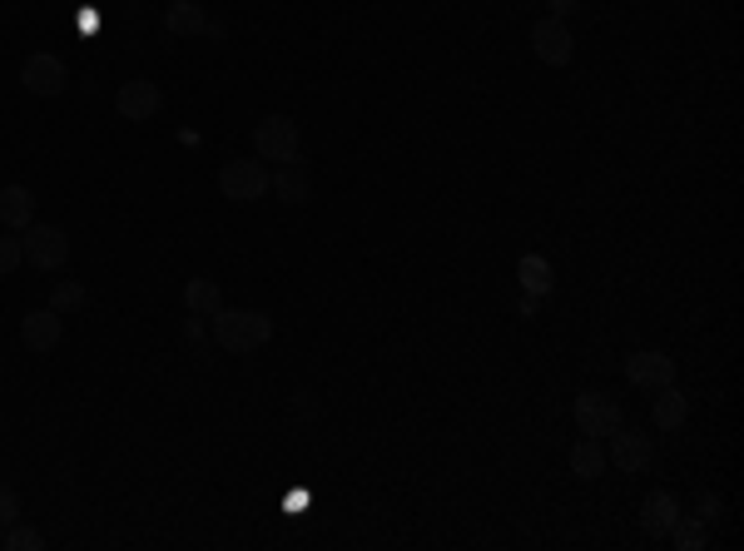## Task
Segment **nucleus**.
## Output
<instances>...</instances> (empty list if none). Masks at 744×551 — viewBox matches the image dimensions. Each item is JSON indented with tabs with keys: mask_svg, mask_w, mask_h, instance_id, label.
<instances>
[{
	"mask_svg": "<svg viewBox=\"0 0 744 551\" xmlns=\"http://www.w3.org/2000/svg\"><path fill=\"white\" fill-rule=\"evenodd\" d=\"M665 537L675 541V551H705V547H710V521H705V517H685V512H680L675 527H670Z\"/></svg>",
	"mask_w": 744,
	"mask_h": 551,
	"instance_id": "20",
	"label": "nucleus"
},
{
	"mask_svg": "<svg viewBox=\"0 0 744 551\" xmlns=\"http://www.w3.org/2000/svg\"><path fill=\"white\" fill-rule=\"evenodd\" d=\"M0 551H5V527H0Z\"/></svg>",
	"mask_w": 744,
	"mask_h": 551,
	"instance_id": "30",
	"label": "nucleus"
},
{
	"mask_svg": "<svg viewBox=\"0 0 744 551\" xmlns=\"http://www.w3.org/2000/svg\"><path fill=\"white\" fill-rule=\"evenodd\" d=\"M214 343L224 348V353H259V348L273 343V314H263V308H219L214 314Z\"/></svg>",
	"mask_w": 744,
	"mask_h": 551,
	"instance_id": "1",
	"label": "nucleus"
},
{
	"mask_svg": "<svg viewBox=\"0 0 744 551\" xmlns=\"http://www.w3.org/2000/svg\"><path fill=\"white\" fill-rule=\"evenodd\" d=\"M21 85L31 90V95H40V99H60L70 90V66L50 50H35V55H25Z\"/></svg>",
	"mask_w": 744,
	"mask_h": 551,
	"instance_id": "6",
	"label": "nucleus"
},
{
	"mask_svg": "<svg viewBox=\"0 0 744 551\" xmlns=\"http://www.w3.org/2000/svg\"><path fill=\"white\" fill-rule=\"evenodd\" d=\"M184 338H189V343H204V324H199V314L184 318Z\"/></svg>",
	"mask_w": 744,
	"mask_h": 551,
	"instance_id": "27",
	"label": "nucleus"
},
{
	"mask_svg": "<svg viewBox=\"0 0 744 551\" xmlns=\"http://www.w3.org/2000/svg\"><path fill=\"white\" fill-rule=\"evenodd\" d=\"M35 224V195L25 184H5L0 189V228L5 234H25Z\"/></svg>",
	"mask_w": 744,
	"mask_h": 551,
	"instance_id": "14",
	"label": "nucleus"
},
{
	"mask_svg": "<svg viewBox=\"0 0 744 551\" xmlns=\"http://www.w3.org/2000/svg\"><path fill=\"white\" fill-rule=\"evenodd\" d=\"M184 308H189V314H199V318H214L219 308H224V283L204 279V273H199V279H189V283H184Z\"/></svg>",
	"mask_w": 744,
	"mask_h": 551,
	"instance_id": "18",
	"label": "nucleus"
},
{
	"mask_svg": "<svg viewBox=\"0 0 744 551\" xmlns=\"http://www.w3.org/2000/svg\"><path fill=\"white\" fill-rule=\"evenodd\" d=\"M626 378L636 383V388L656 392V388H665V383H675V357L660 353V348H636V353L626 357Z\"/></svg>",
	"mask_w": 744,
	"mask_h": 551,
	"instance_id": "10",
	"label": "nucleus"
},
{
	"mask_svg": "<svg viewBox=\"0 0 744 551\" xmlns=\"http://www.w3.org/2000/svg\"><path fill=\"white\" fill-rule=\"evenodd\" d=\"M204 35H209V40H228V25H219V21H209V31H204Z\"/></svg>",
	"mask_w": 744,
	"mask_h": 551,
	"instance_id": "29",
	"label": "nucleus"
},
{
	"mask_svg": "<svg viewBox=\"0 0 744 551\" xmlns=\"http://www.w3.org/2000/svg\"><path fill=\"white\" fill-rule=\"evenodd\" d=\"M541 314V298L536 293H521V318H536Z\"/></svg>",
	"mask_w": 744,
	"mask_h": 551,
	"instance_id": "28",
	"label": "nucleus"
},
{
	"mask_svg": "<svg viewBox=\"0 0 744 551\" xmlns=\"http://www.w3.org/2000/svg\"><path fill=\"white\" fill-rule=\"evenodd\" d=\"M675 517H680L675 492H665V486L646 492V502H640V531H646V537H665V531L675 527Z\"/></svg>",
	"mask_w": 744,
	"mask_h": 551,
	"instance_id": "16",
	"label": "nucleus"
},
{
	"mask_svg": "<svg viewBox=\"0 0 744 551\" xmlns=\"http://www.w3.org/2000/svg\"><path fill=\"white\" fill-rule=\"evenodd\" d=\"M21 249H25V263L40 273H60L70 263V234L55 224H31L21 234Z\"/></svg>",
	"mask_w": 744,
	"mask_h": 551,
	"instance_id": "4",
	"label": "nucleus"
},
{
	"mask_svg": "<svg viewBox=\"0 0 744 551\" xmlns=\"http://www.w3.org/2000/svg\"><path fill=\"white\" fill-rule=\"evenodd\" d=\"M11 521H21V492L11 482H0V527H11Z\"/></svg>",
	"mask_w": 744,
	"mask_h": 551,
	"instance_id": "24",
	"label": "nucleus"
},
{
	"mask_svg": "<svg viewBox=\"0 0 744 551\" xmlns=\"http://www.w3.org/2000/svg\"><path fill=\"white\" fill-rule=\"evenodd\" d=\"M605 462L636 477L656 462V443H650L646 433H636V427H615V433L605 437Z\"/></svg>",
	"mask_w": 744,
	"mask_h": 551,
	"instance_id": "7",
	"label": "nucleus"
},
{
	"mask_svg": "<svg viewBox=\"0 0 744 551\" xmlns=\"http://www.w3.org/2000/svg\"><path fill=\"white\" fill-rule=\"evenodd\" d=\"M531 55H536L541 66H551V70H562V66H571L576 60V35L566 31V21H536L531 25Z\"/></svg>",
	"mask_w": 744,
	"mask_h": 551,
	"instance_id": "8",
	"label": "nucleus"
},
{
	"mask_svg": "<svg viewBox=\"0 0 744 551\" xmlns=\"http://www.w3.org/2000/svg\"><path fill=\"white\" fill-rule=\"evenodd\" d=\"M566 462H571V477H581V482H595V477H605V443L601 437H576L571 453H566Z\"/></svg>",
	"mask_w": 744,
	"mask_h": 551,
	"instance_id": "17",
	"label": "nucleus"
},
{
	"mask_svg": "<svg viewBox=\"0 0 744 551\" xmlns=\"http://www.w3.org/2000/svg\"><path fill=\"white\" fill-rule=\"evenodd\" d=\"M253 154L263 164H298L303 160V130L288 115H263L253 125Z\"/></svg>",
	"mask_w": 744,
	"mask_h": 551,
	"instance_id": "2",
	"label": "nucleus"
},
{
	"mask_svg": "<svg viewBox=\"0 0 744 551\" xmlns=\"http://www.w3.org/2000/svg\"><path fill=\"white\" fill-rule=\"evenodd\" d=\"M164 109V90L154 85V80H125V85L115 90V115L130 119V125H144V119H154Z\"/></svg>",
	"mask_w": 744,
	"mask_h": 551,
	"instance_id": "9",
	"label": "nucleus"
},
{
	"mask_svg": "<svg viewBox=\"0 0 744 551\" xmlns=\"http://www.w3.org/2000/svg\"><path fill=\"white\" fill-rule=\"evenodd\" d=\"M576 427H581V437H611L615 427H626V408H621V398H611V392L601 388H586L576 392Z\"/></svg>",
	"mask_w": 744,
	"mask_h": 551,
	"instance_id": "3",
	"label": "nucleus"
},
{
	"mask_svg": "<svg viewBox=\"0 0 744 551\" xmlns=\"http://www.w3.org/2000/svg\"><path fill=\"white\" fill-rule=\"evenodd\" d=\"M269 164L263 160H228L219 169V195L234 199V204H259L269 195Z\"/></svg>",
	"mask_w": 744,
	"mask_h": 551,
	"instance_id": "5",
	"label": "nucleus"
},
{
	"mask_svg": "<svg viewBox=\"0 0 744 551\" xmlns=\"http://www.w3.org/2000/svg\"><path fill=\"white\" fill-rule=\"evenodd\" d=\"M546 5H551V21H571L581 11V0H546Z\"/></svg>",
	"mask_w": 744,
	"mask_h": 551,
	"instance_id": "25",
	"label": "nucleus"
},
{
	"mask_svg": "<svg viewBox=\"0 0 744 551\" xmlns=\"http://www.w3.org/2000/svg\"><path fill=\"white\" fill-rule=\"evenodd\" d=\"M25 263V249H21V238H0V279H11L15 269Z\"/></svg>",
	"mask_w": 744,
	"mask_h": 551,
	"instance_id": "23",
	"label": "nucleus"
},
{
	"mask_svg": "<svg viewBox=\"0 0 744 551\" xmlns=\"http://www.w3.org/2000/svg\"><path fill=\"white\" fill-rule=\"evenodd\" d=\"M269 195H279V204H288V209H303L308 199H314V179H308L303 164H273Z\"/></svg>",
	"mask_w": 744,
	"mask_h": 551,
	"instance_id": "12",
	"label": "nucleus"
},
{
	"mask_svg": "<svg viewBox=\"0 0 744 551\" xmlns=\"http://www.w3.org/2000/svg\"><path fill=\"white\" fill-rule=\"evenodd\" d=\"M85 298H90V293H85V283H80V279H60V283L50 289V308H55L60 318L80 314V308H85Z\"/></svg>",
	"mask_w": 744,
	"mask_h": 551,
	"instance_id": "21",
	"label": "nucleus"
},
{
	"mask_svg": "<svg viewBox=\"0 0 744 551\" xmlns=\"http://www.w3.org/2000/svg\"><path fill=\"white\" fill-rule=\"evenodd\" d=\"M695 517L715 521V517H720V497H710V492H700V502H695Z\"/></svg>",
	"mask_w": 744,
	"mask_h": 551,
	"instance_id": "26",
	"label": "nucleus"
},
{
	"mask_svg": "<svg viewBox=\"0 0 744 551\" xmlns=\"http://www.w3.org/2000/svg\"><path fill=\"white\" fill-rule=\"evenodd\" d=\"M60 338H66V318L55 314L50 303H45V308H31V314L21 318V343L31 348V353H55V348H60Z\"/></svg>",
	"mask_w": 744,
	"mask_h": 551,
	"instance_id": "11",
	"label": "nucleus"
},
{
	"mask_svg": "<svg viewBox=\"0 0 744 551\" xmlns=\"http://www.w3.org/2000/svg\"><path fill=\"white\" fill-rule=\"evenodd\" d=\"M650 422H656L660 433H680V427L690 422V398H685L675 383L656 388V402H650Z\"/></svg>",
	"mask_w": 744,
	"mask_h": 551,
	"instance_id": "15",
	"label": "nucleus"
},
{
	"mask_svg": "<svg viewBox=\"0 0 744 551\" xmlns=\"http://www.w3.org/2000/svg\"><path fill=\"white\" fill-rule=\"evenodd\" d=\"M40 547H45L40 527H31V521H11L5 527V551H40Z\"/></svg>",
	"mask_w": 744,
	"mask_h": 551,
	"instance_id": "22",
	"label": "nucleus"
},
{
	"mask_svg": "<svg viewBox=\"0 0 744 551\" xmlns=\"http://www.w3.org/2000/svg\"><path fill=\"white\" fill-rule=\"evenodd\" d=\"M209 31V11L199 0H169V11H164V35L174 40H199Z\"/></svg>",
	"mask_w": 744,
	"mask_h": 551,
	"instance_id": "13",
	"label": "nucleus"
},
{
	"mask_svg": "<svg viewBox=\"0 0 744 551\" xmlns=\"http://www.w3.org/2000/svg\"><path fill=\"white\" fill-rule=\"evenodd\" d=\"M517 289H521V293H536V298H546V293L556 289V269H551L541 254H521V259H517Z\"/></svg>",
	"mask_w": 744,
	"mask_h": 551,
	"instance_id": "19",
	"label": "nucleus"
}]
</instances>
